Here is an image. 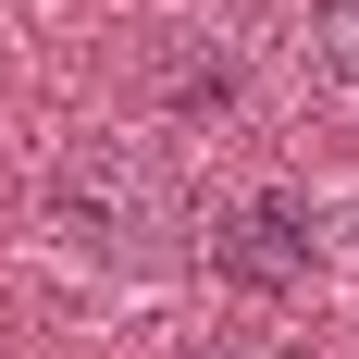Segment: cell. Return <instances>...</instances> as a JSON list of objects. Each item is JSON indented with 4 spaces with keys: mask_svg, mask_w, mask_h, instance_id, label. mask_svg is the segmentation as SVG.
I'll use <instances>...</instances> for the list:
<instances>
[{
    "mask_svg": "<svg viewBox=\"0 0 359 359\" xmlns=\"http://www.w3.org/2000/svg\"><path fill=\"white\" fill-rule=\"evenodd\" d=\"M310 25H323V50L359 74V0H310Z\"/></svg>",
    "mask_w": 359,
    "mask_h": 359,
    "instance_id": "277c9868",
    "label": "cell"
},
{
    "mask_svg": "<svg viewBox=\"0 0 359 359\" xmlns=\"http://www.w3.org/2000/svg\"><path fill=\"white\" fill-rule=\"evenodd\" d=\"M310 260H323V211H310V186H248V198L211 211V273H223V285L297 297Z\"/></svg>",
    "mask_w": 359,
    "mask_h": 359,
    "instance_id": "7a4b0ae2",
    "label": "cell"
},
{
    "mask_svg": "<svg viewBox=\"0 0 359 359\" xmlns=\"http://www.w3.org/2000/svg\"><path fill=\"white\" fill-rule=\"evenodd\" d=\"M137 87H149L161 124H236V111H248V50L223 25H149Z\"/></svg>",
    "mask_w": 359,
    "mask_h": 359,
    "instance_id": "3957f363",
    "label": "cell"
},
{
    "mask_svg": "<svg viewBox=\"0 0 359 359\" xmlns=\"http://www.w3.org/2000/svg\"><path fill=\"white\" fill-rule=\"evenodd\" d=\"M323 260H334V285H347V297H359V198H347V211H334V223H323Z\"/></svg>",
    "mask_w": 359,
    "mask_h": 359,
    "instance_id": "5b68a950",
    "label": "cell"
},
{
    "mask_svg": "<svg viewBox=\"0 0 359 359\" xmlns=\"http://www.w3.org/2000/svg\"><path fill=\"white\" fill-rule=\"evenodd\" d=\"M37 236L62 273H100V285H149L186 260V198L174 161L149 137H62L50 174H37Z\"/></svg>",
    "mask_w": 359,
    "mask_h": 359,
    "instance_id": "6da1fadb",
    "label": "cell"
}]
</instances>
